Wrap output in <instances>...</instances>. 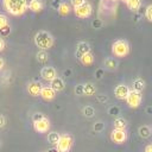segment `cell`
Wrapping results in <instances>:
<instances>
[{
	"mask_svg": "<svg viewBox=\"0 0 152 152\" xmlns=\"http://www.w3.org/2000/svg\"><path fill=\"white\" fill-rule=\"evenodd\" d=\"M33 42H34V45L39 49V50H45L48 51L49 49H51L55 44V39L52 37V34L48 31H38L36 34H34V38H33Z\"/></svg>",
	"mask_w": 152,
	"mask_h": 152,
	"instance_id": "obj_1",
	"label": "cell"
},
{
	"mask_svg": "<svg viewBox=\"0 0 152 152\" xmlns=\"http://www.w3.org/2000/svg\"><path fill=\"white\" fill-rule=\"evenodd\" d=\"M2 4L5 11L14 17L24 14L27 10L26 0H2Z\"/></svg>",
	"mask_w": 152,
	"mask_h": 152,
	"instance_id": "obj_2",
	"label": "cell"
},
{
	"mask_svg": "<svg viewBox=\"0 0 152 152\" xmlns=\"http://www.w3.org/2000/svg\"><path fill=\"white\" fill-rule=\"evenodd\" d=\"M131 52V46L129 43L125 39H116L113 42L112 44V53L114 55V57L118 58H124L127 57Z\"/></svg>",
	"mask_w": 152,
	"mask_h": 152,
	"instance_id": "obj_3",
	"label": "cell"
},
{
	"mask_svg": "<svg viewBox=\"0 0 152 152\" xmlns=\"http://www.w3.org/2000/svg\"><path fill=\"white\" fill-rule=\"evenodd\" d=\"M74 146V137L70 133H62L55 145L57 152H70Z\"/></svg>",
	"mask_w": 152,
	"mask_h": 152,
	"instance_id": "obj_4",
	"label": "cell"
},
{
	"mask_svg": "<svg viewBox=\"0 0 152 152\" xmlns=\"http://www.w3.org/2000/svg\"><path fill=\"white\" fill-rule=\"evenodd\" d=\"M125 101H126V103H127V106H128L129 108L137 109V108L141 104L142 95H141V93H139V91H135V90L129 89V93H128V95L126 96Z\"/></svg>",
	"mask_w": 152,
	"mask_h": 152,
	"instance_id": "obj_5",
	"label": "cell"
},
{
	"mask_svg": "<svg viewBox=\"0 0 152 152\" xmlns=\"http://www.w3.org/2000/svg\"><path fill=\"white\" fill-rule=\"evenodd\" d=\"M74 13L77 18L84 19V18H89L93 13V6L90 5V2L84 1L83 4H81L77 7H74Z\"/></svg>",
	"mask_w": 152,
	"mask_h": 152,
	"instance_id": "obj_6",
	"label": "cell"
},
{
	"mask_svg": "<svg viewBox=\"0 0 152 152\" xmlns=\"http://www.w3.org/2000/svg\"><path fill=\"white\" fill-rule=\"evenodd\" d=\"M32 127H33L34 132L43 134V133H48L50 131L51 124H50V120L48 119V116H44L43 119L32 121Z\"/></svg>",
	"mask_w": 152,
	"mask_h": 152,
	"instance_id": "obj_7",
	"label": "cell"
},
{
	"mask_svg": "<svg viewBox=\"0 0 152 152\" xmlns=\"http://www.w3.org/2000/svg\"><path fill=\"white\" fill-rule=\"evenodd\" d=\"M112 142L116 145H122L128 140V133L127 129H112L110 135H109Z\"/></svg>",
	"mask_w": 152,
	"mask_h": 152,
	"instance_id": "obj_8",
	"label": "cell"
},
{
	"mask_svg": "<svg viewBox=\"0 0 152 152\" xmlns=\"http://www.w3.org/2000/svg\"><path fill=\"white\" fill-rule=\"evenodd\" d=\"M58 75H57V70L53 68V66H44L42 70H40V77L48 82H51L53 78H56Z\"/></svg>",
	"mask_w": 152,
	"mask_h": 152,
	"instance_id": "obj_9",
	"label": "cell"
},
{
	"mask_svg": "<svg viewBox=\"0 0 152 152\" xmlns=\"http://www.w3.org/2000/svg\"><path fill=\"white\" fill-rule=\"evenodd\" d=\"M128 93H129V87L126 86V84H124V83H120V84H118L114 88V96L118 100L124 101L126 99V96L128 95Z\"/></svg>",
	"mask_w": 152,
	"mask_h": 152,
	"instance_id": "obj_10",
	"label": "cell"
},
{
	"mask_svg": "<svg viewBox=\"0 0 152 152\" xmlns=\"http://www.w3.org/2000/svg\"><path fill=\"white\" fill-rule=\"evenodd\" d=\"M39 96H40L44 101L50 102V101H52V100L56 97V91H55L50 86H43L42 89H40Z\"/></svg>",
	"mask_w": 152,
	"mask_h": 152,
	"instance_id": "obj_11",
	"label": "cell"
},
{
	"mask_svg": "<svg viewBox=\"0 0 152 152\" xmlns=\"http://www.w3.org/2000/svg\"><path fill=\"white\" fill-rule=\"evenodd\" d=\"M43 84L38 81H31L27 83L26 86V90L28 93V95L36 97V96H39V93H40V89H42Z\"/></svg>",
	"mask_w": 152,
	"mask_h": 152,
	"instance_id": "obj_12",
	"label": "cell"
},
{
	"mask_svg": "<svg viewBox=\"0 0 152 152\" xmlns=\"http://www.w3.org/2000/svg\"><path fill=\"white\" fill-rule=\"evenodd\" d=\"M89 51H91V48H90L89 43H87V42H78V43H77V45H76L75 55H76V57H77V58H80L83 53L89 52Z\"/></svg>",
	"mask_w": 152,
	"mask_h": 152,
	"instance_id": "obj_13",
	"label": "cell"
},
{
	"mask_svg": "<svg viewBox=\"0 0 152 152\" xmlns=\"http://www.w3.org/2000/svg\"><path fill=\"white\" fill-rule=\"evenodd\" d=\"M77 59L80 61V63H81L82 65L89 66V65H91V64L94 63V55H93L91 51H89V52L83 53V55H82L80 58H77Z\"/></svg>",
	"mask_w": 152,
	"mask_h": 152,
	"instance_id": "obj_14",
	"label": "cell"
},
{
	"mask_svg": "<svg viewBox=\"0 0 152 152\" xmlns=\"http://www.w3.org/2000/svg\"><path fill=\"white\" fill-rule=\"evenodd\" d=\"M118 65H119L118 61L115 58H113V57H107V58L103 59V66H104V69H107L109 71L116 70L118 69Z\"/></svg>",
	"mask_w": 152,
	"mask_h": 152,
	"instance_id": "obj_15",
	"label": "cell"
},
{
	"mask_svg": "<svg viewBox=\"0 0 152 152\" xmlns=\"http://www.w3.org/2000/svg\"><path fill=\"white\" fill-rule=\"evenodd\" d=\"M50 87L56 91V93H58V91H62L64 88H65V83H64V81L61 78V77H56V78H53L51 82H50Z\"/></svg>",
	"mask_w": 152,
	"mask_h": 152,
	"instance_id": "obj_16",
	"label": "cell"
},
{
	"mask_svg": "<svg viewBox=\"0 0 152 152\" xmlns=\"http://www.w3.org/2000/svg\"><path fill=\"white\" fill-rule=\"evenodd\" d=\"M151 134H152V128L148 125H142L138 128V135L141 139H148L151 137Z\"/></svg>",
	"mask_w": 152,
	"mask_h": 152,
	"instance_id": "obj_17",
	"label": "cell"
},
{
	"mask_svg": "<svg viewBox=\"0 0 152 152\" xmlns=\"http://www.w3.org/2000/svg\"><path fill=\"white\" fill-rule=\"evenodd\" d=\"M27 8L31 10L32 12L34 13H38V12H42L43 8H44V5L40 0H31L30 4L27 5Z\"/></svg>",
	"mask_w": 152,
	"mask_h": 152,
	"instance_id": "obj_18",
	"label": "cell"
},
{
	"mask_svg": "<svg viewBox=\"0 0 152 152\" xmlns=\"http://www.w3.org/2000/svg\"><path fill=\"white\" fill-rule=\"evenodd\" d=\"M128 122L125 118H116L113 121V128L114 129H127Z\"/></svg>",
	"mask_w": 152,
	"mask_h": 152,
	"instance_id": "obj_19",
	"label": "cell"
},
{
	"mask_svg": "<svg viewBox=\"0 0 152 152\" xmlns=\"http://www.w3.org/2000/svg\"><path fill=\"white\" fill-rule=\"evenodd\" d=\"M145 81L140 77L135 78L133 82H132V90H135V91H139V93H142V90L145 89Z\"/></svg>",
	"mask_w": 152,
	"mask_h": 152,
	"instance_id": "obj_20",
	"label": "cell"
},
{
	"mask_svg": "<svg viewBox=\"0 0 152 152\" xmlns=\"http://www.w3.org/2000/svg\"><path fill=\"white\" fill-rule=\"evenodd\" d=\"M96 93V87L91 82H87L83 84V95L86 96H93Z\"/></svg>",
	"mask_w": 152,
	"mask_h": 152,
	"instance_id": "obj_21",
	"label": "cell"
},
{
	"mask_svg": "<svg viewBox=\"0 0 152 152\" xmlns=\"http://www.w3.org/2000/svg\"><path fill=\"white\" fill-rule=\"evenodd\" d=\"M57 11H58V13L61 15H68L70 13V11H71V6L68 2H61V5H59Z\"/></svg>",
	"mask_w": 152,
	"mask_h": 152,
	"instance_id": "obj_22",
	"label": "cell"
},
{
	"mask_svg": "<svg viewBox=\"0 0 152 152\" xmlns=\"http://www.w3.org/2000/svg\"><path fill=\"white\" fill-rule=\"evenodd\" d=\"M59 135H61V133L55 132V131H52V132H48V137H46V139H48L49 144H51V145H56L57 141H58V139H59Z\"/></svg>",
	"mask_w": 152,
	"mask_h": 152,
	"instance_id": "obj_23",
	"label": "cell"
},
{
	"mask_svg": "<svg viewBox=\"0 0 152 152\" xmlns=\"http://www.w3.org/2000/svg\"><path fill=\"white\" fill-rule=\"evenodd\" d=\"M126 5H127V7H128L129 11L137 12V11L139 10L140 5H141V0H128V1L126 2Z\"/></svg>",
	"mask_w": 152,
	"mask_h": 152,
	"instance_id": "obj_24",
	"label": "cell"
},
{
	"mask_svg": "<svg viewBox=\"0 0 152 152\" xmlns=\"http://www.w3.org/2000/svg\"><path fill=\"white\" fill-rule=\"evenodd\" d=\"M36 57H37V61L39 63H46L49 61V53L48 51L45 50H39L37 53H36Z\"/></svg>",
	"mask_w": 152,
	"mask_h": 152,
	"instance_id": "obj_25",
	"label": "cell"
},
{
	"mask_svg": "<svg viewBox=\"0 0 152 152\" xmlns=\"http://www.w3.org/2000/svg\"><path fill=\"white\" fill-rule=\"evenodd\" d=\"M82 112H83V115L87 116V118H91V116L95 114V109H94L91 106H86V107L82 109Z\"/></svg>",
	"mask_w": 152,
	"mask_h": 152,
	"instance_id": "obj_26",
	"label": "cell"
},
{
	"mask_svg": "<svg viewBox=\"0 0 152 152\" xmlns=\"http://www.w3.org/2000/svg\"><path fill=\"white\" fill-rule=\"evenodd\" d=\"M10 24H8V18L5 15V14H2V13H0V30H2L4 27H6V26H8Z\"/></svg>",
	"mask_w": 152,
	"mask_h": 152,
	"instance_id": "obj_27",
	"label": "cell"
},
{
	"mask_svg": "<svg viewBox=\"0 0 152 152\" xmlns=\"http://www.w3.org/2000/svg\"><path fill=\"white\" fill-rule=\"evenodd\" d=\"M91 26H93V28L99 30V28H101V27L103 26V21H102L101 19H94V20L91 21Z\"/></svg>",
	"mask_w": 152,
	"mask_h": 152,
	"instance_id": "obj_28",
	"label": "cell"
},
{
	"mask_svg": "<svg viewBox=\"0 0 152 152\" xmlns=\"http://www.w3.org/2000/svg\"><path fill=\"white\" fill-rule=\"evenodd\" d=\"M145 17H146L147 21H152V5H148V6L146 7Z\"/></svg>",
	"mask_w": 152,
	"mask_h": 152,
	"instance_id": "obj_29",
	"label": "cell"
},
{
	"mask_svg": "<svg viewBox=\"0 0 152 152\" xmlns=\"http://www.w3.org/2000/svg\"><path fill=\"white\" fill-rule=\"evenodd\" d=\"M75 94L77 96H82L83 95V84H77L75 87Z\"/></svg>",
	"mask_w": 152,
	"mask_h": 152,
	"instance_id": "obj_30",
	"label": "cell"
},
{
	"mask_svg": "<svg viewBox=\"0 0 152 152\" xmlns=\"http://www.w3.org/2000/svg\"><path fill=\"white\" fill-rule=\"evenodd\" d=\"M61 2H62L61 0H52L50 5H51V7H52L53 10H58V7H59V5H61Z\"/></svg>",
	"mask_w": 152,
	"mask_h": 152,
	"instance_id": "obj_31",
	"label": "cell"
},
{
	"mask_svg": "<svg viewBox=\"0 0 152 152\" xmlns=\"http://www.w3.org/2000/svg\"><path fill=\"white\" fill-rule=\"evenodd\" d=\"M108 112H109V114H112V115H119L120 109H119L118 107H110Z\"/></svg>",
	"mask_w": 152,
	"mask_h": 152,
	"instance_id": "obj_32",
	"label": "cell"
},
{
	"mask_svg": "<svg viewBox=\"0 0 152 152\" xmlns=\"http://www.w3.org/2000/svg\"><path fill=\"white\" fill-rule=\"evenodd\" d=\"M10 31H11V28H10V25H8V26L4 27L2 30H0V33H1V36H2V37H6V36H8Z\"/></svg>",
	"mask_w": 152,
	"mask_h": 152,
	"instance_id": "obj_33",
	"label": "cell"
},
{
	"mask_svg": "<svg viewBox=\"0 0 152 152\" xmlns=\"http://www.w3.org/2000/svg\"><path fill=\"white\" fill-rule=\"evenodd\" d=\"M86 0H70V5L72 6V7H77V6H80L81 4H83Z\"/></svg>",
	"mask_w": 152,
	"mask_h": 152,
	"instance_id": "obj_34",
	"label": "cell"
},
{
	"mask_svg": "<svg viewBox=\"0 0 152 152\" xmlns=\"http://www.w3.org/2000/svg\"><path fill=\"white\" fill-rule=\"evenodd\" d=\"M6 124H7V120H6L5 115L0 114V128H4L6 126Z\"/></svg>",
	"mask_w": 152,
	"mask_h": 152,
	"instance_id": "obj_35",
	"label": "cell"
},
{
	"mask_svg": "<svg viewBox=\"0 0 152 152\" xmlns=\"http://www.w3.org/2000/svg\"><path fill=\"white\" fill-rule=\"evenodd\" d=\"M44 116H46L45 114H43V113H36V114H33V116H32V121H34V120H39V119H43Z\"/></svg>",
	"mask_w": 152,
	"mask_h": 152,
	"instance_id": "obj_36",
	"label": "cell"
},
{
	"mask_svg": "<svg viewBox=\"0 0 152 152\" xmlns=\"http://www.w3.org/2000/svg\"><path fill=\"white\" fill-rule=\"evenodd\" d=\"M103 69H97L96 71H95V76H96V78L97 80H101L102 78V76H103Z\"/></svg>",
	"mask_w": 152,
	"mask_h": 152,
	"instance_id": "obj_37",
	"label": "cell"
},
{
	"mask_svg": "<svg viewBox=\"0 0 152 152\" xmlns=\"http://www.w3.org/2000/svg\"><path fill=\"white\" fill-rule=\"evenodd\" d=\"M5 48H6V42L2 37H0V52H2L5 50Z\"/></svg>",
	"mask_w": 152,
	"mask_h": 152,
	"instance_id": "obj_38",
	"label": "cell"
},
{
	"mask_svg": "<svg viewBox=\"0 0 152 152\" xmlns=\"http://www.w3.org/2000/svg\"><path fill=\"white\" fill-rule=\"evenodd\" d=\"M94 128H95V131H101L103 128V124L102 122H96L94 125Z\"/></svg>",
	"mask_w": 152,
	"mask_h": 152,
	"instance_id": "obj_39",
	"label": "cell"
},
{
	"mask_svg": "<svg viewBox=\"0 0 152 152\" xmlns=\"http://www.w3.org/2000/svg\"><path fill=\"white\" fill-rule=\"evenodd\" d=\"M5 68V59L2 57H0V71H2Z\"/></svg>",
	"mask_w": 152,
	"mask_h": 152,
	"instance_id": "obj_40",
	"label": "cell"
},
{
	"mask_svg": "<svg viewBox=\"0 0 152 152\" xmlns=\"http://www.w3.org/2000/svg\"><path fill=\"white\" fill-rule=\"evenodd\" d=\"M144 152H152V145H151V144L146 145V146H145V150H144Z\"/></svg>",
	"mask_w": 152,
	"mask_h": 152,
	"instance_id": "obj_41",
	"label": "cell"
},
{
	"mask_svg": "<svg viewBox=\"0 0 152 152\" xmlns=\"http://www.w3.org/2000/svg\"><path fill=\"white\" fill-rule=\"evenodd\" d=\"M139 18H140V14H138V13H137V14H135V17H134V21H138V20H139Z\"/></svg>",
	"mask_w": 152,
	"mask_h": 152,
	"instance_id": "obj_42",
	"label": "cell"
},
{
	"mask_svg": "<svg viewBox=\"0 0 152 152\" xmlns=\"http://www.w3.org/2000/svg\"><path fill=\"white\" fill-rule=\"evenodd\" d=\"M99 100H100V101H103V100L106 101V100H107V96H104V97H103V96H99Z\"/></svg>",
	"mask_w": 152,
	"mask_h": 152,
	"instance_id": "obj_43",
	"label": "cell"
},
{
	"mask_svg": "<svg viewBox=\"0 0 152 152\" xmlns=\"http://www.w3.org/2000/svg\"><path fill=\"white\" fill-rule=\"evenodd\" d=\"M102 1H104V2H115L116 0H102Z\"/></svg>",
	"mask_w": 152,
	"mask_h": 152,
	"instance_id": "obj_44",
	"label": "cell"
},
{
	"mask_svg": "<svg viewBox=\"0 0 152 152\" xmlns=\"http://www.w3.org/2000/svg\"><path fill=\"white\" fill-rule=\"evenodd\" d=\"M120 1H121V2H125V4H126V2L128 1V0H120Z\"/></svg>",
	"mask_w": 152,
	"mask_h": 152,
	"instance_id": "obj_45",
	"label": "cell"
},
{
	"mask_svg": "<svg viewBox=\"0 0 152 152\" xmlns=\"http://www.w3.org/2000/svg\"><path fill=\"white\" fill-rule=\"evenodd\" d=\"M1 146H2V144H1V141H0V148H1Z\"/></svg>",
	"mask_w": 152,
	"mask_h": 152,
	"instance_id": "obj_46",
	"label": "cell"
}]
</instances>
